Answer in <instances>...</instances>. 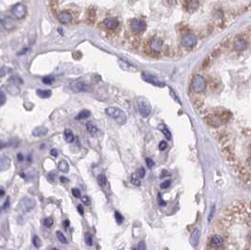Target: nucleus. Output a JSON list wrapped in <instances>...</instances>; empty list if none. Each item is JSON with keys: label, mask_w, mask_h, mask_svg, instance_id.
<instances>
[{"label": "nucleus", "mask_w": 251, "mask_h": 250, "mask_svg": "<svg viewBox=\"0 0 251 250\" xmlns=\"http://www.w3.org/2000/svg\"><path fill=\"white\" fill-rule=\"evenodd\" d=\"M105 114L113 118L119 124H125L127 121V116L125 112L119 107H107L105 108Z\"/></svg>", "instance_id": "obj_1"}, {"label": "nucleus", "mask_w": 251, "mask_h": 250, "mask_svg": "<svg viewBox=\"0 0 251 250\" xmlns=\"http://www.w3.org/2000/svg\"><path fill=\"white\" fill-rule=\"evenodd\" d=\"M137 109H138L139 114L143 118H147L149 115L151 114L152 111V106L150 102L146 98H139L137 100Z\"/></svg>", "instance_id": "obj_2"}, {"label": "nucleus", "mask_w": 251, "mask_h": 250, "mask_svg": "<svg viewBox=\"0 0 251 250\" xmlns=\"http://www.w3.org/2000/svg\"><path fill=\"white\" fill-rule=\"evenodd\" d=\"M192 88L196 92H202L206 88V80L203 76L197 74L192 80Z\"/></svg>", "instance_id": "obj_3"}, {"label": "nucleus", "mask_w": 251, "mask_h": 250, "mask_svg": "<svg viewBox=\"0 0 251 250\" xmlns=\"http://www.w3.org/2000/svg\"><path fill=\"white\" fill-rule=\"evenodd\" d=\"M71 89L74 92H88L91 90V88L88 84H87L86 82L76 80L74 81L71 84Z\"/></svg>", "instance_id": "obj_4"}, {"label": "nucleus", "mask_w": 251, "mask_h": 250, "mask_svg": "<svg viewBox=\"0 0 251 250\" xmlns=\"http://www.w3.org/2000/svg\"><path fill=\"white\" fill-rule=\"evenodd\" d=\"M142 79L148 82V83H150V84L153 85V86H156V87H159V88H164L165 87V83L163 81H161L159 80L156 76H154L152 75V74H149V73H142Z\"/></svg>", "instance_id": "obj_5"}, {"label": "nucleus", "mask_w": 251, "mask_h": 250, "mask_svg": "<svg viewBox=\"0 0 251 250\" xmlns=\"http://www.w3.org/2000/svg\"><path fill=\"white\" fill-rule=\"evenodd\" d=\"M11 13L13 14V16L16 18V19H23L24 17L26 14V6L22 4V3H18L16 4L14 7L11 10Z\"/></svg>", "instance_id": "obj_6"}, {"label": "nucleus", "mask_w": 251, "mask_h": 250, "mask_svg": "<svg viewBox=\"0 0 251 250\" xmlns=\"http://www.w3.org/2000/svg\"><path fill=\"white\" fill-rule=\"evenodd\" d=\"M20 205H21V208L24 212H30L32 209H34V207L36 205V202L31 198H24L20 202Z\"/></svg>", "instance_id": "obj_7"}, {"label": "nucleus", "mask_w": 251, "mask_h": 250, "mask_svg": "<svg viewBox=\"0 0 251 250\" xmlns=\"http://www.w3.org/2000/svg\"><path fill=\"white\" fill-rule=\"evenodd\" d=\"M182 44L186 48H192L197 44V37L193 34L185 35L182 40Z\"/></svg>", "instance_id": "obj_8"}, {"label": "nucleus", "mask_w": 251, "mask_h": 250, "mask_svg": "<svg viewBox=\"0 0 251 250\" xmlns=\"http://www.w3.org/2000/svg\"><path fill=\"white\" fill-rule=\"evenodd\" d=\"M131 27H132V29L135 32L141 33L143 31H145L146 24L140 20H134L132 23H131Z\"/></svg>", "instance_id": "obj_9"}, {"label": "nucleus", "mask_w": 251, "mask_h": 250, "mask_svg": "<svg viewBox=\"0 0 251 250\" xmlns=\"http://www.w3.org/2000/svg\"><path fill=\"white\" fill-rule=\"evenodd\" d=\"M118 64H119V68L123 71H131V73H135V71H137L136 67H135L132 64H130L129 62L123 60V59H118Z\"/></svg>", "instance_id": "obj_10"}, {"label": "nucleus", "mask_w": 251, "mask_h": 250, "mask_svg": "<svg viewBox=\"0 0 251 250\" xmlns=\"http://www.w3.org/2000/svg\"><path fill=\"white\" fill-rule=\"evenodd\" d=\"M104 26L107 29H115L119 26V21L115 17H108V18H106V19H105Z\"/></svg>", "instance_id": "obj_11"}, {"label": "nucleus", "mask_w": 251, "mask_h": 250, "mask_svg": "<svg viewBox=\"0 0 251 250\" xmlns=\"http://www.w3.org/2000/svg\"><path fill=\"white\" fill-rule=\"evenodd\" d=\"M73 19V17H71V14L68 11H60V12H58L57 14V20L60 22L61 24H68Z\"/></svg>", "instance_id": "obj_12"}, {"label": "nucleus", "mask_w": 251, "mask_h": 250, "mask_svg": "<svg viewBox=\"0 0 251 250\" xmlns=\"http://www.w3.org/2000/svg\"><path fill=\"white\" fill-rule=\"evenodd\" d=\"M224 243L223 238L220 235H213L211 238V246L213 248H220Z\"/></svg>", "instance_id": "obj_13"}, {"label": "nucleus", "mask_w": 251, "mask_h": 250, "mask_svg": "<svg viewBox=\"0 0 251 250\" xmlns=\"http://www.w3.org/2000/svg\"><path fill=\"white\" fill-rule=\"evenodd\" d=\"M150 46H151L152 50H153L155 52H160L163 48V41L159 39H153L151 41Z\"/></svg>", "instance_id": "obj_14"}, {"label": "nucleus", "mask_w": 251, "mask_h": 250, "mask_svg": "<svg viewBox=\"0 0 251 250\" xmlns=\"http://www.w3.org/2000/svg\"><path fill=\"white\" fill-rule=\"evenodd\" d=\"M199 234H200L199 229H196L193 231L192 235H191V238H190V243H191V246H192L193 247H196L197 246H198L199 241Z\"/></svg>", "instance_id": "obj_15"}, {"label": "nucleus", "mask_w": 251, "mask_h": 250, "mask_svg": "<svg viewBox=\"0 0 251 250\" xmlns=\"http://www.w3.org/2000/svg\"><path fill=\"white\" fill-rule=\"evenodd\" d=\"M247 47V41L244 40L240 39V40H237L234 43V49L236 51L242 52L244 50H246Z\"/></svg>", "instance_id": "obj_16"}, {"label": "nucleus", "mask_w": 251, "mask_h": 250, "mask_svg": "<svg viewBox=\"0 0 251 250\" xmlns=\"http://www.w3.org/2000/svg\"><path fill=\"white\" fill-rule=\"evenodd\" d=\"M47 132H48L47 128L43 127V126H40V127H37V128H35L33 130L32 135L34 136H38V138H40V136H44L47 134Z\"/></svg>", "instance_id": "obj_17"}, {"label": "nucleus", "mask_w": 251, "mask_h": 250, "mask_svg": "<svg viewBox=\"0 0 251 250\" xmlns=\"http://www.w3.org/2000/svg\"><path fill=\"white\" fill-rule=\"evenodd\" d=\"M36 93H37V95L39 97L43 98V99L49 98L52 95V91L48 90V89H38V90L36 91Z\"/></svg>", "instance_id": "obj_18"}, {"label": "nucleus", "mask_w": 251, "mask_h": 250, "mask_svg": "<svg viewBox=\"0 0 251 250\" xmlns=\"http://www.w3.org/2000/svg\"><path fill=\"white\" fill-rule=\"evenodd\" d=\"M159 130L164 134V135L166 136V138L170 140L171 139V133H170V131L169 130V128H167L165 124H160L159 125Z\"/></svg>", "instance_id": "obj_19"}, {"label": "nucleus", "mask_w": 251, "mask_h": 250, "mask_svg": "<svg viewBox=\"0 0 251 250\" xmlns=\"http://www.w3.org/2000/svg\"><path fill=\"white\" fill-rule=\"evenodd\" d=\"M64 138L65 140H66V142L68 143H71L74 140V133L71 132V130L67 129V130H65V132H64Z\"/></svg>", "instance_id": "obj_20"}, {"label": "nucleus", "mask_w": 251, "mask_h": 250, "mask_svg": "<svg viewBox=\"0 0 251 250\" xmlns=\"http://www.w3.org/2000/svg\"><path fill=\"white\" fill-rule=\"evenodd\" d=\"M58 169L60 170L63 173H67L69 171V165L67 163V161L62 160L58 163Z\"/></svg>", "instance_id": "obj_21"}, {"label": "nucleus", "mask_w": 251, "mask_h": 250, "mask_svg": "<svg viewBox=\"0 0 251 250\" xmlns=\"http://www.w3.org/2000/svg\"><path fill=\"white\" fill-rule=\"evenodd\" d=\"M89 116H91V112L88 110H83L76 116L75 118L76 120H85V118H88Z\"/></svg>", "instance_id": "obj_22"}, {"label": "nucleus", "mask_w": 251, "mask_h": 250, "mask_svg": "<svg viewBox=\"0 0 251 250\" xmlns=\"http://www.w3.org/2000/svg\"><path fill=\"white\" fill-rule=\"evenodd\" d=\"M87 129H88V132L91 134V135H95L96 134L97 132H98V129H97V127L95 126V125H93V124H91V123H88V125H87Z\"/></svg>", "instance_id": "obj_23"}, {"label": "nucleus", "mask_w": 251, "mask_h": 250, "mask_svg": "<svg viewBox=\"0 0 251 250\" xmlns=\"http://www.w3.org/2000/svg\"><path fill=\"white\" fill-rule=\"evenodd\" d=\"M85 243H86V245H88V246H91L93 245L92 235L89 233V232H87V233L85 234Z\"/></svg>", "instance_id": "obj_24"}, {"label": "nucleus", "mask_w": 251, "mask_h": 250, "mask_svg": "<svg viewBox=\"0 0 251 250\" xmlns=\"http://www.w3.org/2000/svg\"><path fill=\"white\" fill-rule=\"evenodd\" d=\"M56 234H57V237L58 241L60 242V243H68V241H67V239H66V237H65V235L62 233L61 231L57 230Z\"/></svg>", "instance_id": "obj_25"}, {"label": "nucleus", "mask_w": 251, "mask_h": 250, "mask_svg": "<svg viewBox=\"0 0 251 250\" xmlns=\"http://www.w3.org/2000/svg\"><path fill=\"white\" fill-rule=\"evenodd\" d=\"M131 182H132L134 185H135V186H139L140 184H141V182H140V180H139V178L137 177V175L135 173V174H133L132 175V177H131Z\"/></svg>", "instance_id": "obj_26"}, {"label": "nucleus", "mask_w": 251, "mask_h": 250, "mask_svg": "<svg viewBox=\"0 0 251 250\" xmlns=\"http://www.w3.org/2000/svg\"><path fill=\"white\" fill-rule=\"evenodd\" d=\"M8 91L13 95H17L19 93V89L15 85H10L8 86Z\"/></svg>", "instance_id": "obj_27"}, {"label": "nucleus", "mask_w": 251, "mask_h": 250, "mask_svg": "<svg viewBox=\"0 0 251 250\" xmlns=\"http://www.w3.org/2000/svg\"><path fill=\"white\" fill-rule=\"evenodd\" d=\"M97 182H98V184L101 186H104L105 185V183H106V178L104 174H100L97 178Z\"/></svg>", "instance_id": "obj_28"}, {"label": "nucleus", "mask_w": 251, "mask_h": 250, "mask_svg": "<svg viewBox=\"0 0 251 250\" xmlns=\"http://www.w3.org/2000/svg\"><path fill=\"white\" fill-rule=\"evenodd\" d=\"M32 243H33L34 246H35V247H37V248L40 247V246H41V241H40V238H39L37 235H35V236L33 237V239H32Z\"/></svg>", "instance_id": "obj_29"}, {"label": "nucleus", "mask_w": 251, "mask_h": 250, "mask_svg": "<svg viewBox=\"0 0 251 250\" xmlns=\"http://www.w3.org/2000/svg\"><path fill=\"white\" fill-rule=\"evenodd\" d=\"M115 219L119 225H121L124 220L123 216L121 214V212H115Z\"/></svg>", "instance_id": "obj_30"}, {"label": "nucleus", "mask_w": 251, "mask_h": 250, "mask_svg": "<svg viewBox=\"0 0 251 250\" xmlns=\"http://www.w3.org/2000/svg\"><path fill=\"white\" fill-rule=\"evenodd\" d=\"M54 77L53 76H51V75H48V76H45L44 78L43 79V82L44 83L45 85H51L52 83L54 82Z\"/></svg>", "instance_id": "obj_31"}, {"label": "nucleus", "mask_w": 251, "mask_h": 250, "mask_svg": "<svg viewBox=\"0 0 251 250\" xmlns=\"http://www.w3.org/2000/svg\"><path fill=\"white\" fill-rule=\"evenodd\" d=\"M71 194H73V196H74V198H76V199L81 198V191L78 188H73V189H71Z\"/></svg>", "instance_id": "obj_32"}, {"label": "nucleus", "mask_w": 251, "mask_h": 250, "mask_svg": "<svg viewBox=\"0 0 251 250\" xmlns=\"http://www.w3.org/2000/svg\"><path fill=\"white\" fill-rule=\"evenodd\" d=\"M6 100H7V98H6V94L4 93V91L0 90V106H2L6 103Z\"/></svg>", "instance_id": "obj_33"}, {"label": "nucleus", "mask_w": 251, "mask_h": 250, "mask_svg": "<svg viewBox=\"0 0 251 250\" xmlns=\"http://www.w3.org/2000/svg\"><path fill=\"white\" fill-rule=\"evenodd\" d=\"M44 226L45 227H47V228H50L51 226L53 225V223H54V221H53V219L51 218V217H47V218H45L44 219Z\"/></svg>", "instance_id": "obj_34"}, {"label": "nucleus", "mask_w": 251, "mask_h": 250, "mask_svg": "<svg viewBox=\"0 0 251 250\" xmlns=\"http://www.w3.org/2000/svg\"><path fill=\"white\" fill-rule=\"evenodd\" d=\"M135 174L137 175V177H138L139 179H141V178H143V177L145 176V169L143 168H140L138 170L136 171Z\"/></svg>", "instance_id": "obj_35"}, {"label": "nucleus", "mask_w": 251, "mask_h": 250, "mask_svg": "<svg viewBox=\"0 0 251 250\" xmlns=\"http://www.w3.org/2000/svg\"><path fill=\"white\" fill-rule=\"evenodd\" d=\"M81 200H82V202L85 205H87V206H88L89 204H91V199H89V198L88 196H83L82 198H81Z\"/></svg>", "instance_id": "obj_36"}, {"label": "nucleus", "mask_w": 251, "mask_h": 250, "mask_svg": "<svg viewBox=\"0 0 251 250\" xmlns=\"http://www.w3.org/2000/svg\"><path fill=\"white\" fill-rule=\"evenodd\" d=\"M146 164H147V166L149 168H152V166L154 165V162H153V160L151 159V158H146Z\"/></svg>", "instance_id": "obj_37"}, {"label": "nucleus", "mask_w": 251, "mask_h": 250, "mask_svg": "<svg viewBox=\"0 0 251 250\" xmlns=\"http://www.w3.org/2000/svg\"><path fill=\"white\" fill-rule=\"evenodd\" d=\"M167 148V143L166 141H161L159 144V150L160 151H165Z\"/></svg>", "instance_id": "obj_38"}, {"label": "nucleus", "mask_w": 251, "mask_h": 250, "mask_svg": "<svg viewBox=\"0 0 251 250\" xmlns=\"http://www.w3.org/2000/svg\"><path fill=\"white\" fill-rule=\"evenodd\" d=\"M136 248L138 250H146V246H145V243L141 241L140 243H138V245H137Z\"/></svg>", "instance_id": "obj_39"}, {"label": "nucleus", "mask_w": 251, "mask_h": 250, "mask_svg": "<svg viewBox=\"0 0 251 250\" xmlns=\"http://www.w3.org/2000/svg\"><path fill=\"white\" fill-rule=\"evenodd\" d=\"M170 185V181H166L164 182L161 183V188H163V189H166V188H169V186Z\"/></svg>", "instance_id": "obj_40"}, {"label": "nucleus", "mask_w": 251, "mask_h": 250, "mask_svg": "<svg viewBox=\"0 0 251 250\" xmlns=\"http://www.w3.org/2000/svg\"><path fill=\"white\" fill-rule=\"evenodd\" d=\"M10 70L9 69H7L6 67H3V68H1L0 69V76H3V75H5L6 74L8 73Z\"/></svg>", "instance_id": "obj_41"}, {"label": "nucleus", "mask_w": 251, "mask_h": 250, "mask_svg": "<svg viewBox=\"0 0 251 250\" xmlns=\"http://www.w3.org/2000/svg\"><path fill=\"white\" fill-rule=\"evenodd\" d=\"M170 94H171L172 96H173V99H174V100H176L177 102H178L179 104H181V101H180V99L178 98V96H177L176 94H174V92H173V90H172V88H170Z\"/></svg>", "instance_id": "obj_42"}, {"label": "nucleus", "mask_w": 251, "mask_h": 250, "mask_svg": "<svg viewBox=\"0 0 251 250\" xmlns=\"http://www.w3.org/2000/svg\"><path fill=\"white\" fill-rule=\"evenodd\" d=\"M158 203H159L160 206H166V202L162 198H161L160 196H159V198H158Z\"/></svg>", "instance_id": "obj_43"}, {"label": "nucleus", "mask_w": 251, "mask_h": 250, "mask_svg": "<svg viewBox=\"0 0 251 250\" xmlns=\"http://www.w3.org/2000/svg\"><path fill=\"white\" fill-rule=\"evenodd\" d=\"M77 211H78V212L81 214V215H83L84 214V208L81 204H78L77 205Z\"/></svg>", "instance_id": "obj_44"}, {"label": "nucleus", "mask_w": 251, "mask_h": 250, "mask_svg": "<svg viewBox=\"0 0 251 250\" xmlns=\"http://www.w3.org/2000/svg\"><path fill=\"white\" fill-rule=\"evenodd\" d=\"M50 152H51V155H53L54 157H57L58 155V152H57V151L56 150V149H52Z\"/></svg>", "instance_id": "obj_45"}, {"label": "nucleus", "mask_w": 251, "mask_h": 250, "mask_svg": "<svg viewBox=\"0 0 251 250\" xmlns=\"http://www.w3.org/2000/svg\"><path fill=\"white\" fill-rule=\"evenodd\" d=\"M60 181H61V182H69V180L67 178H65V177H60Z\"/></svg>", "instance_id": "obj_46"}, {"label": "nucleus", "mask_w": 251, "mask_h": 250, "mask_svg": "<svg viewBox=\"0 0 251 250\" xmlns=\"http://www.w3.org/2000/svg\"><path fill=\"white\" fill-rule=\"evenodd\" d=\"M17 158H18V160L20 161V162H21V161H23V160H24V156H23V154L19 153V154H18V155H17Z\"/></svg>", "instance_id": "obj_47"}, {"label": "nucleus", "mask_w": 251, "mask_h": 250, "mask_svg": "<svg viewBox=\"0 0 251 250\" xmlns=\"http://www.w3.org/2000/svg\"><path fill=\"white\" fill-rule=\"evenodd\" d=\"M5 195V191L2 187H0V196H3Z\"/></svg>", "instance_id": "obj_48"}, {"label": "nucleus", "mask_w": 251, "mask_h": 250, "mask_svg": "<svg viewBox=\"0 0 251 250\" xmlns=\"http://www.w3.org/2000/svg\"><path fill=\"white\" fill-rule=\"evenodd\" d=\"M9 203H10V200H9V199H8L7 200H6V202H5V205H4V207H3L4 209H6V208H7V206L9 207Z\"/></svg>", "instance_id": "obj_49"}, {"label": "nucleus", "mask_w": 251, "mask_h": 250, "mask_svg": "<svg viewBox=\"0 0 251 250\" xmlns=\"http://www.w3.org/2000/svg\"><path fill=\"white\" fill-rule=\"evenodd\" d=\"M4 147H6V144H5V143H3L2 141H0V149H2Z\"/></svg>", "instance_id": "obj_50"}, {"label": "nucleus", "mask_w": 251, "mask_h": 250, "mask_svg": "<svg viewBox=\"0 0 251 250\" xmlns=\"http://www.w3.org/2000/svg\"><path fill=\"white\" fill-rule=\"evenodd\" d=\"M133 250H138V249H137V248H136V247H135V248H134V249H133Z\"/></svg>", "instance_id": "obj_51"}, {"label": "nucleus", "mask_w": 251, "mask_h": 250, "mask_svg": "<svg viewBox=\"0 0 251 250\" xmlns=\"http://www.w3.org/2000/svg\"><path fill=\"white\" fill-rule=\"evenodd\" d=\"M54 250H57V249H54Z\"/></svg>", "instance_id": "obj_52"}]
</instances>
